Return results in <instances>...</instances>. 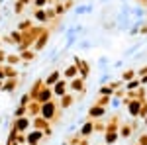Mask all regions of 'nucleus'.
<instances>
[{
    "label": "nucleus",
    "instance_id": "8",
    "mask_svg": "<svg viewBox=\"0 0 147 145\" xmlns=\"http://www.w3.org/2000/svg\"><path fill=\"white\" fill-rule=\"evenodd\" d=\"M2 41H4V43H10V45H20V41H22V32H20V30H14V32H10L8 35H4Z\"/></svg>",
    "mask_w": 147,
    "mask_h": 145
},
{
    "label": "nucleus",
    "instance_id": "42",
    "mask_svg": "<svg viewBox=\"0 0 147 145\" xmlns=\"http://www.w3.org/2000/svg\"><path fill=\"white\" fill-rule=\"evenodd\" d=\"M0 41H2V37H0Z\"/></svg>",
    "mask_w": 147,
    "mask_h": 145
},
{
    "label": "nucleus",
    "instance_id": "34",
    "mask_svg": "<svg viewBox=\"0 0 147 145\" xmlns=\"http://www.w3.org/2000/svg\"><path fill=\"white\" fill-rule=\"evenodd\" d=\"M88 10H90V6H79L75 12H77V14H84V12H88Z\"/></svg>",
    "mask_w": 147,
    "mask_h": 145
},
{
    "label": "nucleus",
    "instance_id": "13",
    "mask_svg": "<svg viewBox=\"0 0 147 145\" xmlns=\"http://www.w3.org/2000/svg\"><path fill=\"white\" fill-rule=\"evenodd\" d=\"M43 86H45V82H43V78H37V80H35L34 84H32V88L28 90V94L32 96V100H35V96H37V92H39V90L43 88Z\"/></svg>",
    "mask_w": 147,
    "mask_h": 145
},
{
    "label": "nucleus",
    "instance_id": "41",
    "mask_svg": "<svg viewBox=\"0 0 147 145\" xmlns=\"http://www.w3.org/2000/svg\"><path fill=\"white\" fill-rule=\"evenodd\" d=\"M0 2H4V0H0Z\"/></svg>",
    "mask_w": 147,
    "mask_h": 145
},
{
    "label": "nucleus",
    "instance_id": "36",
    "mask_svg": "<svg viewBox=\"0 0 147 145\" xmlns=\"http://www.w3.org/2000/svg\"><path fill=\"white\" fill-rule=\"evenodd\" d=\"M16 2H20L24 6H30V4H32V0H16Z\"/></svg>",
    "mask_w": 147,
    "mask_h": 145
},
{
    "label": "nucleus",
    "instance_id": "30",
    "mask_svg": "<svg viewBox=\"0 0 147 145\" xmlns=\"http://www.w3.org/2000/svg\"><path fill=\"white\" fill-rule=\"evenodd\" d=\"M108 102H110V96H104V94H102V98L98 100V104H96V106H102V108H104Z\"/></svg>",
    "mask_w": 147,
    "mask_h": 145
},
{
    "label": "nucleus",
    "instance_id": "15",
    "mask_svg": "<svg viewBox=\"0 0 147 145\" xmlns=\"http://www.w3.org/2000/svg\"><path fill=\"white\" fill-rule=\"evenodd\" d=\"M59 78H61V73L55 69V71H51V73L47 75V78L43 80V82H45V86H53V84H57V82H59Z\"/></svg>",
    "mask_w": 147,
    "mask_h": 145
},
{
    "label": "nucleus",
    "instance_id": "29",
    "mask_svg": "<svg viewBox=\"0 0 147 145\" xmlns=\"http://www.w3.org/2000/svg\"><path fill=\"white\" fill-rule=\"evenodd\" d=\"M6 57H8L6 49H4V47H0V65H4V63H6Z\"/></svg>",
    "mask_w": 147,
    "mask_h": 145
},
{
    "label": "nucleus",
    "instance_id": "27",
    "mask_svg": "<svg viewBox=\"0 0 147 145\" xmlns=\"http://www.w3.org/2000/svg\"><path fill=\"white\" fill-rule=\"evenodd\" d=\"M32 6L34 8H47L49 6V0H32Z\"/></svg>",
    "mask_w": 147,
    "mask_h": 145
},
{
    "label": "nucleus",
    "instance_id": "31",
    "mask_svg": "<svg viewBox=\"0 0 147 145\" xmlns=\"http://www.w3.org/2000/svg\"><path fill=\"white\" fill-rule=\"evenodd\" d=\"M112 86H102L100 88V94H104V96H110V94H112Z\"/></svg>",
    "mask_w": 147,
    "mask_h": 145
},
{
    "label": "nucleus",
    "instance_id": "32",
    "mask_svg": "<svg viewBox=\"0 0 147 145\" xmlns=\"http://www.w3.org/2000/svg\"><path fill=\"white\" fill-rule=\"evenodd\" d=\"M139 84H141V80H129V84H127V88H129V90H136L137 86H139Z\"/></svg>",
    "mask_w": 147,
    "mask_h": 145
},
{
    "label": "nucleus",
    "instance_id": "20",
    "mask_svg": "<svg viewBox=\"0 0 147 145\" xmlns=\"http://www.w3.org/2000/svg\"><path fill=\"white\" fill-rule=\"evenodd\" d=\"M22 63V57H20V53H8V57H6V65H20Z\"/></svg>",
    "mask_w": 147,
    "mask_h": 145
},
{
    "label": "nucleus",
    "instance_id": "6",
    "mask_svg": "<svg viewBox=\"0 0 147 145\" xmlns=\"http://www.w3.org/2000/svg\"><path fill=\"white\" fill-rule=\"evenodd\" d=\"M55 96H53V88L51 86H43V88L37 92V96H35V100L39 102V104H45V102L53 100Z\"/></svg>",
    "mask_w": 147,
    "mask_h": 145
},
{
    "label": "nucleus",
    "instance_id": "28",
    "mask_svg": "<svg viewBox=\"0 0 147 145\" xmlns=\"http://www.w3.org/2000/svg\"><path fill=\"white\" fill-rule=\"evenodd\" d=\"M30 100H32V96L26 92V94H22V98H20V104H22V106H28V104H30Z\"/></svg>",
    "mask_w": 147,
    "mask_h": 145
},
{
    "label": "nucleus",
    "instance_id": "38",
    "mask_svg": "<svg viewBox=\"0 0 147 145\" xmlns=\"http://www.w3.org/2000/svg\"><path fill=\"white\" fill-rule=\"evenodd\" d=\"M2 86H4V80H0V90H2Z\"/></svg>",
    "mask_w": 147,
    "mask_h": 145
},
{
    "label": "nucleus",
    "instance_id": "39",
    "mask_svg": "<svg viewBox=\"0 0 147 145\" xmlns=\"http://www.w3.org/2000/svg\"><path fill=\"white\" fill-rule=\"evenodd\" d=\"M22 145H30V143H22Z\"/></svg>",
    "mask_w": 147,
    "mask_h": 145
},
{
    "label": "nucleus",
    "instance_id": "9",
    "mask_svg": "<svg viewBox=\"0 0 147 145\" xmlns=\"http://www.w3.org/2000/svg\"><path fill=\"white\" fill-rule=\"evenodd\" d=\"M34 22L43 24V26H47V24H49V18H47L45 8H34Z\"/></svg>",
    "mask_w": 147,
    "mask_h": 145
},
{
    "label": "nucleus",
    "instance_id": "2",
    "mask_svg": "<svg viewBox=\"0 0 147 145\" xmlns=\"http://www.w3.org/2000/svg\"><path fill=\"white\" fill-rule=\"evenodd\" d=\"M32 127H34V129H39V132H43L45 137H49V135L53 134V129H51V122H47L43 116H35V118H32Z\"/></svg>",
    "mask_w": 147,
    "mask_h": 145
},
{
    "label": "nucleus",
    "instance_id": "16",
    "mask_svg": "<svg viewBox=\"0 0 147 145\" xmlns=\"http://www.w3.org/2000/svg\"><path fill=\"white\" fill-rule=\"evenodd\" d=\"M69 86L73 92H84V78H73L69 82Z\"/></svg>",
    "mask_w": 147,
    "mask_h": 145
},
{
    "label": "nucleus",
    "instance_id": "26",
    "mask_svg": "<svg viewBox=\"0 0 147 145\" xmlns=\"http://www.w3.org/2000/svg\"><path fill=\"white\" fill-rule=\"evenodd\" d=\"M45 12H47V18H49V22H53V20H59V16H57V12H55V8H53V6H47Z\"/></svg>",
    "mask_w": 147,
    "mask_h": 145
},
{
    "label": "nucleus",
    "instance_id": "33",
    "mask_svg": "<svg viewBox=\"0 0 147 145\" xmlns=\"http://www.w3.org/2000/svg\"><path fill=\"white\" fill-rule=\"evenodd\" d=\"M134 75H136L134 71H125L124 75H122V78H124V80H131V78H134Z\"/></svg>",
    "mask_w": 147,
    "mask_h": 145
},
{
    "label": "nucleus",
    "instance_id": "7",
    "mask_svg": "<svg viewBox=\"0 0 147 145\" xmlns=\"http://www.w3.org/2000/svg\"><path fill=\"white\" fill-rule=\"evenodd\" d=\"M67 86H69L67 78H59V82L51 86V88H53V96H55V98H61V96H65V94H67Z\"/></svg>",
    "mask_w": 147,
    "mask_h": 145
},
{
    "label": "nucleus",
    "instance_id": "40",
    "mask_svg": "<svg viewBox=\"0 0 147 145\" xmlns=\"http://www.w3.org/2000/svg\"><path fill=\"white\" fill-rule=\"evenodd\" d=\"M0 123H2V118H0Z\"/></svg>",
    "mask_w": 147,
    "mask_h": 145
},
{
    "label": "nucleus",
    "instance_id": "37",
    "mask_svg": "<svg viewBox=\"0 0 147 145\" xmlns=\"http://www.w3.org/2000/svg\"><path fill=\"white\" fill-rule=\"evenodd\" d=\"M65 8H67V10L73 8V0H67V2H65Z\"/></svg>",
    "mask_w": 147,
    "mask_h": 145
},
{
    "label": "nucleus",
    "instance_id": "25",
    "mask_svg": "<svg viewBox=\"0 0 147 145\" xmlns=\"http://www.w3.org/2000/svg\"><path fill=\"white\" fill-rule=\"evenodd\" d=\"M26 8H28V6H24L20 2H14V4H12V12H14L16 16H22L24 12H26Z\"/></svg>",
    "mask_w": 147,
    "mask_h": 145
},
{
    "label": "nucleus",
    "instance_id": "24",
    "mask_svg": "<svg viewBox=\"0 0 147 145\" xmlns=\"http://www.w3.org/2000/svg\"><path fill=\"white\" fill-rule=\"evenodd\" d=\"M22 116H28V108H26V106H22V104H18V108L12 112V118L16 120V118H22Z\"/></svg>",
    "mask_w": 147,
    "mask_h": 145
},
{
    "label": "nucleus",
    "instance_id": "35",
    "mask_svg": "<svg viewBox=\"0 0 147 145\" xmlns=\"http://www.w3.org/2000/svg\"><path fill=\"white\" fill-rule=\"evenodd\" d=\"M0 80H6V73H4V65H0Z\"/></svg>",
    "mask_w": 147,
    "mask_h": 145
},
{
    "label": "nucleus",
    "instance_id": "21",
    "mask_svg": "<svg viewBox=\"0 0 147 145\" xmlns=\"http://www.w3.org/2000/svg\"><path fill=\"white\" fill-rule=\"evenodd\" d=\"M30 28H34V20L24 18V20H20V24H18V28H16V30H20V32H28Z\"/></svg>",
    "mask_w": 147,
    "mask_h": 145
},
{
    "label": "nucleus",
    "instance_id": "18",
    "mask_svg": "<svg viewBox=\"0 0 147 145\" xmlns=\"http://www.w3.org/2000/svg\"><path fill=\"white\" fill-rule=\"evenodd\" d=\"M4 73H6V78H20V73L14 65H6L4 63Z\"/></svg>",
    "mask_w": 147,
    "mask_h": 145
},
{
    "label": "nucleus",
    "instance_id": "10",
    "mask_svg": "<svg viewBox=\"0 0 147 145\" xmlns=\"http://www.w3.org/2000/svg\"><path fill=\"white\" fill-rule=\"evenodd\" d=\"M18 86H20V78H6V80H4V86H2V92L12 94Z\"/></svg>",
    "mask_w": 147,
    "mask_h": 145
},
{
    "label": "nucleus",
    "instance_id": "14",
    "mask_svg": "<svg viewBox=\"0 0 147 145\" xmlns=\"http://www.w3.org/2000/svg\"><path fill=\"white\" fill-rule=\"evenodd\" d=\"M73 104H75V96H73V94H65V96L59 98V108H61V110H67Z\"/></svg>",
    "mask_w": 147,
    "mask_h": 145
},
{
    "label": "nucleus",
    "instance_id": "22",
    "mask_svg": "<svg viewBox=\"0 0 147 145\" xmlns=\"http://www.w3.org/2000/svg\"><path fill=\"white\" fill-rule=\"evenodd\" d=\"M104 114H106V110H104L102 106H92L90 110H88V116H90V118H100Z\"/></svg>",
    "mask_w": 147,
    "mask_h": 145
},
{
    "label": "nucleus",
    "instance_id": "1",
    "mask_svg": "<svg viewBox=\"0 0 147 145\" xmlns=\"http://www.w3.org/2000/svg\"><path fill=\"white\" fill-rule=\"evenodd\" d=\"M39 116H43L47 122H55L61 118V108H59V102L55 100H49L45 104H41V112H39Z\"/></svg>",
    "mask_w": 147,
    "mask_h": 145
},
{
    "label": "nucleus",
    "instance_id": "4",
    "mask_svg": "<svg viewBox=\"0 0 147 145\" xmlns=\"http://www.w3.org/2000/svg\"><path fill=\"white\" fill-rule=\"evenodd\" d=\"M12 127H16L20 134H28V132L32 129V118H28V116L16 118V120L12 122Z\"/></svg>",
    "mask_w": 147,
    "mask_h": 145
},
{
    "label": "nucleus",
    "instance_id": "5",
    "mask_svg": "<svg viewBox=\"0 0 147 145\" xmlns=\"http://www.w3.org/2000/svg\"><path fill=\"white\" fill-rule=\"evenodd\" d=\"M43 137H45V134L39 132V129H34V127L26 134V139H28L30 145H39V141H43Z\"/></svg>",
    "mask_w": 147,
    "mask_h": 145
},
{
    "label": "nucleus",
    "instance_id": "12",
    "mask_svg": "<svg viewBox=\"0 0 147 145\" xmlns=\"http://www.w3.org/2000/svg\"><path fill=\"white\" fill-rule=\"evenodd\" d=\"M35 55H37V53H35L34 49H24V51H20V57H22V65H26V67H28V65H30V63H32V61L35 59Z\"/></svg>",
    "mask_w": 147,
    "mask_h": 145
},
{
    "label": "nucleus",
    "instance_id": "11",
    "mask_svg": "<svg viewBox=\"0 0 147 145\" xmlns=\"http://www.w3.org/2000/svg\"><path fill=\"white\" fill-rule=\"evenodd\" d=\"M26 108H28V118H35V116H39V112H41V104L37 100H30V104H28Z\"/></svg>",
    "mask_w": 147,
    "mask_h": 145
},
{
    "label": "nucleus",
    "instance_id": "17",
    "mask_svg": "<svg viewBox=\"0 0 147 145\" xmlns=\"http://www.w3.org/2000/svg\"><path fill=\"white\" fill-rule=\"evenodd\" d=\"M63 77H65V78H77V77H79V67H77L75 63H71V65L63 71Z\"/></svg>",
    "mask_w": 147,
    "mask_h": 145
},
{
    "label": "nucleus",
    "instance_id": "23",
    "mask_svg": "<svg viewBox=\"0 0 147 145\" xmlns=\"http://www.w3.org/2000/svg\"><path fill=\"white\" fill-rule=\"evenodd\" d=\"M92 132H94V123L92 122H86L82 127H80V135H82V137H88Z\"/></svg>",
    "mask_w": 147,
    "mask_h": 145
},
{
    "label": "nucleus",
    "instance_id": "19",
    "mask_svg": "<svg viewBox=\"0 0 147 145\" xmlns=\"http://www.w3.org/2000/svg\"><path fill=\"white\" fill-rule=\"evenodd\" d=\"M127 108H129V114H131V116H137V114L141 112V102L129 100V102H127Z\"/></svg>",
    "mask_w": 147,
    "mask_h": 145
},
{
    "label": "nucleus",
    "instance_id": "3",
    "mask_svg": "<svg viewBox=\"0 0 147 145\" xmlns=\"http://www.w3.org/2000/svg\"><path fill=\"white\" fill-rule=\"evenodd\" d=\"M49 37H51V28H45V32H43V34L35 39V43H34V47H32V49H34L35 53L43 51V49L47 47V43H49Z\"/></svg>",
    "mask_w": 147,
    "mask_h": 145
}]
</instances>
